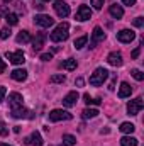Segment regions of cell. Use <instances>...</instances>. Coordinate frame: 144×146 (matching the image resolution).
Here are the masks:
<instances>
[{"mask_svg":"<svg viewBox=\"0 0 144 146\" xmlns=\"http://www.w3.org/2000/svg\"><path fill=\"white\" fill-rule=\"evenodd\" d=\"M70 24L68 22H61L59 26H56V29L51 33V41L54 42H61V41H66L70 36Z\"/></svg>","mask_w":144,"mask_h":146,"instance_id":"1","label":"cell"},{"mask_svg":"<svg viewBox=\"0 0 144 146\" xmlns=\"http://www.w3.org/2000/svg\"><path fill=\"white\" fill-rule=\"evenodd\" d=\"M108 76V72L105 68H97L95 72L92 73V76H90V85H93V87H98V85H104V82L107 80Z\"/></svg>","mask_w":144,"mask_h":146,"instance_id":"2","label":"cell"},{"mask_svg":"<svg viewBox=\"0 0 144 146\" xmlns=\"http://www.w3.org/2000/svg\"><path fill=\"white\" fill-rule=\"evenodd\" d=\"M73 115L68 112V110H63V109H54L49 112V121L53 122H58V121H70Z\"/></svg>","mask_w":144,"mask_h":146,"instance_id":"3","label":"cell"},{"mask_svg":"<svg viewBox=\"0 0 144 146\" xmlns=\"http://www.w3.org/2000/svg\"><path fill=\"white\" fill-rule=\"evenodd\" d=\"M34 24L39 27H51L54 24V19L51 15H46V14H36L34 15Z\"/></svg>","mask_w":144,"mask_h":146,"instance_id":"4","label":"cell"},{"mask_svg":"<svg viewBox=\"0 0 144 146\" xmlns=\"http://www.w3.org/2000/svg\"><path fill=\"white\" fill-rule=\"evenodd\" d=\"M143 107H144L143 97H137V99H134L127 104V112H129V115H137Z\"/></svg>","mask_w":144,"mask_h":146,"instance_id":"5","label":"cell"},{"mask_svg":"<svg viewBox=\"0 0 144 146\" xmlns=\"http://www.w3.org/2000/svg\"><path fill=\"white\" fill-rule=\"evenodd\" d=\"M53 7H54V12H56L59 17H68V15H70V5H68L66 2H63V0H56Z\"/></svg>","mask_w":144,"mask_h":146,"instance_id":"6","label":"cell"},{"mask_svg":"<svg viewBox=\"0 0 144 146\" xmlns=\"http://www.w3.org/2000/svg\"><path fill=\"white\" fill-rule=\"evenodd\" d=\"M88 19H92V9L87 7V5H80L78 10H76V21L85 22V21H88Z\"/></svg>","mask_w":144,"mask_h":146,"instance_id":"7","label":"cell"},{"mask_svg":"<svg viewBox=\"0 0 144 146\" xmlns=\"http://www.w3.org/2000/svg\"><path fill=\"white\" fill-rule=\"evenodd\" d=\"M7 60L10 61V63H14V65H22L24 61H26V54L22 53V51H15V53H9L7 51Z\"/></svg>","mask_w":144,"mask_h":146,"instance_id":"8","label":"cell"},{"mask_svg":"<svg viewBox=\"0 0 144 146\" xmlns=\"http://www.w3.org/2000/svg\"><path fill=\"white\" fill-rule=\"evenodd\" d=\"M134 37H136V33L131 31V29H122V31L117 33V39L120 42H126V44L131 42V41H134Z\"/></svg>","mask_w":144,"mask_h":146,"instance_id":"9","label":"cell"},{"mask_svg":"<svg viewBox=\"0 0 144 146\" xmlns=\"http://www.w3.org/2000/svg\"><path fill=\"white\" fill-rule=\"evenodd\" d=\"M104 39H105V33H104V29L97 26V27L93 29V33H92V46H90V48H95V46H97L98 42H102Z\"/></svg>","mask_w":144,"mask_h":146,"instance_id":"10","label":"cell"},{"mask_svg":"<svg viewBox=\"0 0 144 146\" xmlns=\"http://www.w3.org/2000/svg\"><path fill=\"white\" fill-rule=\"evenodd\" d=\"M9 104H10V107H12V109L22 107V104H24V99H22V95H20V94H17V92H12V94H9Z\"/></svg>","mask_w":144,"mask_h":146,"instance_id":"11","label":"cell"},{"mask_svg":"<svg viewBox=\"0 0 144 146\" xmlns=\"http://www.w3.org/2000/svg\"><path fill=\"white\" fill-rule=\"evenodd\" d=\"M78 99H80L78 92L73 90V92H70V94L65 95V99H63V106H65V107H73V106H76V100H78Z\"/></svg>","mask_w":144,"mask_h":146,"instance_id":"12","label":"cell"},{"mask_svg":"<svg viewBox=\"0 0 144 146\" xmlns=\"http://www.w3.org/2000/svg\"><path fill=\"white\" fill-rule=\"evenodd\" d=\"M12 117L15 119H32V112L24 107H17V109H12Z\"/></svg>","mask_w":144,"mask_h":146,"instance_id":"13","label":"cell"},{"mask_svg":"<svg viewBox=\"0 0 144 146\" xmlns=\"http://www.w3.org/2000/svg\"><path fill=\"white\" fill-rule=\"evenodd\" d=\"M107 61H108V65H112V66H120V65L124 63V61H122V54L117 53V51H114V53L108 54Z\"/></svg>","mask_w":144,"mask_h":146,"instance_id":"14","label":"cell"},{"mask_svg":"<svg viewBox=\"0 0 144 146\" xmlns=\"http://www.w3.org/2000/svg\"><path fill=\"white\" fill-rule=\"evenodd\" d=\"M131 94H132V87L127 82H122L120 87H119V97L120 99H126V97H131Z\"/></svg>","mask_w":144,"mask_h":146,"instance_id":"15","label":"cell"},{"mask_svg":"<svg viewBox=\"0 0 144 146\" xmlns=\"http://www.w3.org/2000/svg\"><path fill=\"white\" fill-rule=\"evenodd\" d=\"M10 76H12V80H15V82H24V80H27V70L17 68V70H14V72L10 73Z\"/></svg>","mask_w":144,"mask_h":146,"instance_id":"16","label":"cell"},{"mask_svg":"<svg viewBox=\"0 0 144 146\" xmlns=\"http://www.w3.org/2000/svg\"><path fill=\"white\" fill-rule=\"evenodd\" d=\"M108 12H110V15H112L114 19H120V17L124 15V9H122L120 5H117V3L110 5V7H108Z\"/></svg>","mask_w":144,"mask_h":146,"instance_id":"17","label":"cell"},{"mask_svg":"<svg viewBox=\"0 0 144 146\" xmlns=\"http://www.w3.org/2000/svg\"><path fill=\"white\" fill-rule=\"evenodd\" d=\"M44 41H46V34L44 33H39L36 36V39L32 41V48H34V51H41V48L44 46Z\"/></svg>","mask_w":144,"mask_h":146,"instance_id":"18","label":"cell"},{"mask_svg":"<svg viewBox=\"0 0 144 146\" xmlns=\"http://www.w3.org/2000/svg\"><path fill=\"white\" fill-rule=\"evenodd\" d=\"M59 68H63V70H68V72H73V70L76 68V60L70 58V60H65V61H61V63H59Z\"/></svg>","mask_w":144,"mask_h":146,"instance_id":"19","label":"cell"},{"mask_svg":"<svg viewBox=\"0 0 144 146\" xmlns=\"http://www.w3.org/2000/svg\"><path fill=\"white\" fill-rule=\"evenodd\" d=\"M29 145H32V146H42L44 145V141H42V138H41V134H39L37 131H34V133L31 134V138H29Z\"/></svg>","mask_w":144,"mask_h":146,"instance_id":"20","label":"cell"},{"mask_svg":"<svg viewBox=\"0 0 144 146\" xmlns=\"http://www.w3.org/2000/svg\"><path fill=\"white\" fill-rule=\"evenodd\" d=\"M15 41H17L19 44H26V42L31 41V34H29L27 31H20V33L17 34V37H15Z\"/></svg>","mask_w":144,"mask_h":146,"instance_id":"21","label":"cell"},{"mask_svg":"<svg viewBox=\"0 0 144 146\" xmlns=\"http://www.w3.org/2000/svg\"><path fill=\"white\" fill-rule=\"evenodd\" d=\"M119 129H120L124 134H132V133H134V129H136V126H134L132 122H122Z\"/></svg>","mask_w":144,"mask_h":146,"instance_id":"22","label":"cell"},{"mask_svg":"<svg viewBox=\"0 0 144 146\" xmlns=\"http://www.w3.org/2000/svg\"><path fill=\"white\" fill-rule=\"evenodd\" d=\"M120 146H137V139L134 136H124L120 139Z\"/></svg>","mask_w":144,"mask_h":146,"instance_id":"23","label":"cell"},{"mask_svg":"<svg viewBox=\"0 0 144 146\" xmlns=\"http://www.w3.org/2000/svg\"><path fill=\"white\" fill-rule=\"evenodd\" d=\"M83 100H85V104H87V106H100V104H102V100H100V99H92L88 94H85V95H83Z\"/></svg>","mask_w":144,"mask_h":146,"instance_id":"24","label":"cell"},{"mask_svg":"<svg viewBox=\"0 0 144 146\" xmlns=\"http://www.w3.org/2000/svg\"><path fill=\"white\" fill-rule=\"evenodd\" d=\"M98 114H100V112L97 109H90V107H88V109L83 110V119H93V117H97Z\"/></svg>","mask_w":144,"mask_h":146,"instance_id":"25","label":"cell"},{"mask_svg":"<svg viewBox=\"0 0 144 146\" xmlns=\"http://www.w3.org/2000/svg\"><path fill=\"white\" fill-rule=\"evenodd\" d=\"M76 143V138L71 134H63V146H73Z\"/></svg>","mask_w":144,"mask_h":146,"instance_id":"26","label":"cell"},{"mask_svg":"<svg viewBox=\"0 0 144 146\" xmlns=\"http://www.w3.org/2000/svg\"><path fill=\"white\" fill-rule=\"evenodd\" d=\"M87 41H88V37H87V36H81V37H78V39H75L73 46H75L76 49H81V48L87 44Z\"/></svg>","mask_w":144,"mask_h":146,"instance_id":"27","label":"cell"},{"mask_svg":"<svg viewBox=\"0 0 144 146\" xmlns=\"http://www.w3.org/2000/svg\"><path fill=\"white\" fill-rule=\"evenodd\" d=\"M5 21H7L9 26H15L19 22V17H17V14H7L5 15Z\"/></svg>","mask_w":144,"mask_h":146,"instance_id":"28","label":"cell"},{"mask_svg":"<svg viewBox=\"0 0 144 146\" xmlns=\"http://www.w3.org/2000/svg\"><path fill=\"white\" fill-rule=\"evenodd\" d=\"M65 80H66V76H65L63 73H61V75H53V76L49 78V82H51V83H63Z\"/></svg>","mask_w":144,"mask_h":146,"instance_id":"29","label":"cell"},{"mask_svg":"<svg viewBox=\"0 0 144 146\" xmlns=\"http://www.w3.org/2000/svg\"><path fill=\"white\" fill-rule=\"evenodd\" d=\"M131 75H132L137 82H143V80H144V73L141 72V70H137V68H134V70L131 72Z\"/></svg>","mask_w":144,"mask_h":146,"instance_id":"30","label":"cell"},{"mask_svg":"<svg viewBox=\"0 0 144 146\" xmlns=\"http://www.w3.org/2000/svg\"><path fill=\"white\" fill-rule=\"evenodd\" d=\"M10 34H12V33H10V29H9V27H3V29L0 31V37H2V39H9Z\"/></svg>","mask_w":144,"mask_h":146,"instance_id":"31","label":"cell"},{"mask_svg":"<svg viewBox=\"0 0 144 146\" xmlns=\"http://www.w3.org/2000/svg\"><path fill=\"white\" fill-rule=\"evenodd\" d=\"M92 7H93L95 10H100V9L104 7V0H92Z\"/></svg>","mask_w":144,"mask_h":146,"instance_id":"32","label":"cell"},{"mask_svg":"<svg viewBox=\"0 0 144 146\" xmlns=\"http://www.w3.org/2000/svg\"><path fill=\"white\" fill-rule=\"evenodd\" d=\"M0 134H2V136H7V134H9V129L5 127V124H3L2 121H0Z\"/></svg>","mask_w":144,"mask_h":146,"instance_id":"33","label":"cell"},{"mask_svg":"<svg viewBox=\"0 0 144 146\" xmlns=\"http://www.w3.org/2000/svg\"><path fill=\"white\" fill-rule=\"evenodd\" d=\"M134 26H136V27H143V26H144V19H143V17L134 19Z\"/></svg>","mask_w":144,"mask_h":146,"instance_id":"34","label":"cell"},{"mask_svg":"<svg viewBox=\"0 0 144 146\" xmlns=\"http://www.w3.org/2000/svg\"><path fill=\"white\" fill-rule=\"evenodd\" d=\"M41 60H42V61H49V60H53V54H51V53H42V54H41Z\"/></svg>","mask_w":144,"mask_h":146,"instance_id":"35","label":"cell"},{"mask_svg":"<svg viewBox=\"0 0 144 146\" xmlns=\"http://www.w3.org/2000/svg\"><path fill=\"white\" fill-rule=\"evenodd\" d=\"M5 95H7V88L5 87H0V102H3Z\"/></svg>","mask_w":144,"mask_h":146,"instance_id":"36","label":"cell"},{"mask_svg":"<svg viewBox=\"0 0 144 146\" xmlns=\"http://www.w3.org/2000/svg\"><path fill=\"white\" fill-rule=\"evenodd\" d=\"M5 68H7V65H5V61L0 58V73H3L5 72Z\"/></svg>","mask_w":144,"mask_h":146,"instance_id":"37","label":"cell"},{"mask_svg":"<svg viewBox=\"0 0 144 146\" xmlns=\"http://www.w3.org/2000/svg\"><path fill=\"white\" fill-rule=\"evenodd\" d=\"M139 53H141V48H136V49L132 51V54H131V56H132V58H137V56H139Z\"/></svg>","mask_w":144,"mask_h":146,"instance_id":"38","label":"cell"},{"mask_svg":"<svg viewBox=\"0 0 144 146\" xmlns=\"http://www.w3.org/2000/svg\"><path fill=\"white\" fill-rule=\"evenodd\" d=\"M122 3H124V5H129V7H132V5L136 3V0H122Z\"/></svg>","mask_w":144,"mask_h":146,"instance_id":"39","label":"cell"},{"mask_svg":"<svg viewBox=\"0 0 144 146\" xmlns=\"http://www.w3.org/2000/svg\"><path fill=\"white\" fill-rule=\"evenodd\" d=\"M83 83H85V82H83V78H76V82H75V85H76V87H83Z\"/></svg>","mask_w":144,"mask_h":146,"instance_id":"40","label":"cell"},{"mask_svg":"<svg viewBox=\"0 0 144 146\" xmlns=\"http://www.w3.org/2000/svg\"><path fill=\"white\" fill-rule=\"evenodd\" d=\"M3 2H5V3H9V2H12V0H3Z\"/></svg>","mask_w":144,"mask_h":146,"instance_id":"41","label":"cell"},{"mask_svg":"<svg viewBox=\"0 0 144 146\" xmlns=\"http://www.w3.org/2000/svg\"><path fill=\"white\" fill-rule=\"evenodd\" d=\"M0 146H9V145H0Z\"/></svg>","mask_w":144,"mask_h":146,"instance_id":"42","label":"cell"},{"mask_svg":"<svg viewBox=\"0 0 144 146\" xmlns=\"http://www.w3.org/2000/svg\"><path fill=\"white\" fill-rule=\"evenodd\" d=\"M44 2H49V0H44Z\"/></svg>","mask_w":144,"mask_h":146,"instance_id":"43","label":"cell"}]
</instances>
